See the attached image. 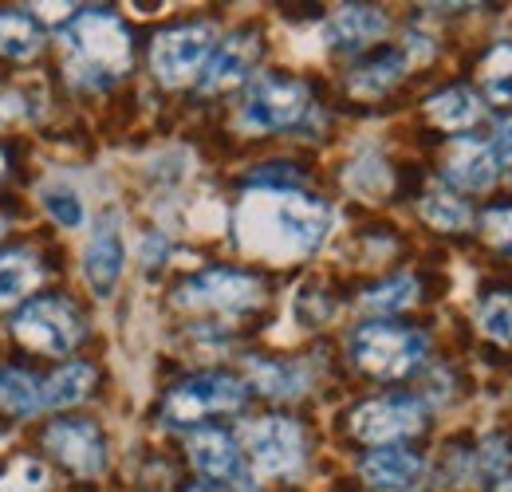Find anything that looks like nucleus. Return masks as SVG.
<instances>
[{
  "label": "nucleus",
  "instance_id": "obj_34",
  "mask_svg": "<svg viewBox=\"0 0 512 492\" xmlns=\"http://www.w3.org/2000/svg\"><path fill=\"white\" fill-rule=\"evenodd\" d=\"M162 252H166V241L162 237H146V264H162Z\"/></svg>",
  "mask_w": 512,
  "mask_h": 492
},
{
  "label": "nucleus",
  "instance_id": "obj_22",
  "mask_svg": "<svg viewBox=\"0 0 512 492\" xmlns=\"http://www.w3.org/2000/svg\"><path fill=\"white\" fill-rule=\"evenodd\" d=\"M430 119L446 130H469L481 119V103L469 87H449L442 95L430 99Z\"/></svg>",
  "mask_w": 512,
  "mask_h": 492
},
{
  "label": "nucleus",
  "instance_id": "obj_4",
  "mask_svg": "<svg viewBox=\"0 0 512 492\" xmlns=\"http://www.w3.org/2000/svg\"><path fill=\"white\" fill-rule=\"evenodd\" d=\"M12 335L24 347L40 351V355H71L79 335H83V327H79V315H75L71 304L48 296V300H32V304H24L16 311Z\"/></svg>",
  "mask_w": 512,
  "mask_h": 492
},
{
  "label": "nucleus",
  "instance_id": "obj_20",
  "mask_svg": "<svg viewBox=\"0 0 512 492\" xmlns=\"http://www.w3.org/2000/svg\"><path fill=\"white\" fill-rule=\"evenodd\" d=\"M44 48V28L28 12H0V56L32 60Z\"/></svg>",
  "mask_w": 512,
  "mask_h": 492
},
{
  "label": "nucleus",
  "instance_id": "obj_1",
  "mask_svg": "<svg viewBox=\"0 0 512 492\" xmlns=\"http://www.w3.org/2000/svg\"><path fill=\"white\" fill-rule=\"evenodd\" d=\"M331 229V209L296 189H253L237 209V241L264 260H300Z\"/></svg>",
  "mask_w": 512,
  "mask_h": 492
},
{
  "label": "nucleus",
  "instance_id": "obj_37",
  "mask_svg": "<svg viewBox=\"0 0 512 492\" xmlns=\"http://www.w3.org/2000/svg\"><path fill=\"white\" fill-rule=\"evenodd\" d=\"M0 233H4V221H0Z\"/></svg>",
  "mask_w": 512,
  "mask_h": 492
},
{
  "label": "nucleus",
  "instance_id": "obj_33",
  "mask_svg": "<svg viewBox=\"0 0 512 492\" xmlns=\"http://www.w3.org/2000/svg\"><path fill=\"white\" fill-rule=\"evenodd\" d=\"M24 115V107H20V99H12V95H4L0 99V123H12V119H20Z\"/></svg>",
  "mask_w": 512,
  "mask_h": 492
},
{
  "label": "nucleus",
  "instance_id": "obj_36",
  "mask_svg": "<svg viewBox=\"0 0 512 492\" xmlns=\"http://www.w3.org/2000/svg\"><path fill=\"white\" fill-rule=\"evenodd\" d=\"M0 174H4V150H0Z\"/></svg>",
  "mask_w": 512,
  "mask_h": 492
},
{
  "label": "nucleus",
  "instance_id": "obj_32",
  "mask_svg": "<svg viewBox=\"0 0 512 492\" xmlns=\"http://www.w3.org/2000/svg\"><path fill=\"white\" fill-rule=\"evenodd\" d=\"M493 158H497V166H509V170H512V115H509V119H501V126H497V138H493Z\"/></svg>",
  "mask_w": 512,
  "mask_h": 492
},
{
  "label": "nucleus",
  "instance_id": "obj_14",
  "mask_svg": "<svg viewBox=\"0 0 512 492\" xmlns=\"http://www.w3.org/2000/svg\"><path fill=\"white\" fill-rule=\"evenodd\" d=\"M497 158H493V146L481 142V138H457L449 146V162H446V178L461 189H489L497 182Z\"/></svg>",
  "mask_w": 512,
  "mask_h": 492
},
{
  "label": "nucleus",
  "instance_id": "obj_19",
  "mask_svg": "<svg viewBox=\"0 0 512 492\" xmlns=\"http://www.w3.org/2000/svg\"><path fill=\"white\" fill-rule=\"evenodd\" d=\"M36 410H44V382H36L28 370L0 367V414L32 418Z\"/></svg>",
  "mask_w": 512,
  "mask_h": 492
},
{
  "label": "nucleus",
  "instance_id": "obj_13",
  "mask_svg": "<svg viewBox=\"0 0 512 492\" xmlns=\"http://www.w3.org/2000/svg\"><path fill=\"white\" fill-rule=\"evenodd\" d=\"M256 56H260V40H256L253 32L229 36V40L209 56V63H205L201 87H205V91H229V87H237L241 79H249Z\"/></svg>",
  "mask_w": 512,
  "mask_h": 492
},
{
  "label": "nucleus",
  "instance_id": "obj_11",
  "mask_svg": "<svg viewBox=\"0 0 512 492\" xmlns=\"http://www.w3.org/2000/svg\"><path fill=\"white\" fill-rule=\"evenodd\" d=\"M123 233H119V217H103L91 237H87V248H83V276L91 284V292L99 300H107L115 288H119V276H123Z\"/></svg>",
  "mask_w": 512,
  "mask_h": 492
},
{
  "label": "nucleus",
  "instance_id": "obj_15",
  "mask_svg": "<svg viewBox=\"0 0 512 492\" xmlns=\"http://www.w3.org/2000/svg\"><path fill=\"white\" fill-rule=\"evenodd\" d=\"M363 477L375 489H410L422 477V457L410 449H375L363 457Z\"/></svg>",
  "mask_w": 512,
  "mask_h": 492
},
{
  "label": "nucleus",
  "instance_id": "obj_26",
  "mask_svg": "<svg viewBox=\"0 0 512 492\" xmlns=\"http://www.w3.org/2000/svg\"><path fill=\"white\" fill-rule=\"evenodd\" d=\"M414 300H418V284H414V276H394V280H386V284L371 288V292L363 296V308L379 311V315H390V311L410 308Z\"/></svg>",
  "mask_w": 512,
  "mask_h": 492
},
{
  "label": "nucleus",
  "instance_id": "obj_25",
  "mask_svg": "<svg viewBox=\"0 0 512 492\" xmlns=\"http://www.w3.org/2000/svg\"><path fill=\"white\" fill-rule=\"evenodd\" d=\"M253 378H256V386H260L264 394H272V398H296V394H304V386H308L304 370L288 367V363H253Z\"/></svg>",
  "mask_w": 512,
  "mask_h": 492
},
{
  "label": "nucleus",
  "instance_id": "obj_18",
  "mask_svg": "<svg viewBox=\"0 0 512 492\" xmlns=\"http://www.w3.org/2000/svg\"><path fill=\"white\" fill-rule=\"evenodd\" d=\"M44 280V268L28 252H4L0 256V308H12L28 300Z\"/></svg>",
  "mask_w": 512,
  "mask_h": 492
},
{
  "label": "nucleus",
  "instance_id": "obj_29",
  "mask_svg": "<svg viewBox=\"0 0 512 492\" xmlns=\"http://www.w3.org/2000/svg\"><path fill=\"white\" fill-rule=\"evenodd\" d=\"M477 323H481V331H485L489 339H497V343L512 347V292L489 296L485 308H481V315H477Z\"/></svg>",
  "mask_w": 512,
  "mask_h": 492
},
{
  "label": "nucleus",
  "instance_id": "obj_12",
  "mask_svg": "<svg viewBox=\"0 0 512 492\" xmlns=\"http://www.w3.org/2000/svg\"><path fill=\"white\" fill-rule=\"evenodd\" d=\"M44 445L64 461L71 473L79 477H95L107 465V445L103 433L91 422H56L44 433Z\"/></svg>",
  "mask_w": 512,
  "mask_h": 492
},
{
  "label": "nucleus",
  "instance_id": "obj_35",
  "mask_svg": "<svg viewBox=\"0 0 512 492\" xmlns=\"http://www.w3.org/2000/svg\"><path fill=\"white\" fill-rule=\"evenodd\" d=\"M190 492H213L209 485H197V489H190Z\"/></svg>",
  "mask_w": 512,
  "mask_h": 492
},
{
  "label": "nucleus",
  "instance_id": "obj_8",
  "mask_svg": "<svg viewBox=\"0 0 512 492\" xmlns=\"http://www.w3.org/2000/svg\"><path fill=\"white\" fill-rule=\"evenodd\" d=\"M308 111V87L296 79H280V75H264L256 79L245 107H241V123L249 130H284L296 126Z\"/></svg>",
  "mask_w": 512,
  "mask_h": 492
},
{
  "label": "nucleus",
  "instance_id": "obj_2",
  "mask_svg": "<svg viewBox=\"0 0 512 492\" xmlns=\"http://www.w3.org/2000/svg\"><path fill=\"white\" fill-rule=\"evenodd\" d=\"M67 56L71 71L83 83H111L130 67V36L119 24V16L103 12V8H87L79 12L64 28Z\"/></svg>",
  "mask_w": 512,
  "mask_h": 492
},
{
  "label": "nucleus",
  "instance_id": "obj_7",
  "mask_svg": "<svg viewBox=\"0 0 512 492\" xmlns=\"http://www.w3.org/2000/svg\"><path fill=\"white\" fill-rule=\"evenodd\" d=\"M245 449L260 477H288L304 461V430L292 418H260L245 430Z\"/></svg>",
  "mask_w": 512,
  "mask_h": 492
},
{
  "label": "nucleus",
  "instance_id": "obj_17",
  "mask_svg": "<svg viewBox=\"0 0 512 492\" xmlns=\"http://www.w3.org/2000/svg\"><path fill=\"white\" fill-rule=\"evenodd\" d=\"M386 32V16L371 4H343L331 16V36L339 48H363Z\"/></svg>",
  "mask_w": 512,
  "mask_h": 492
},
{
  "label": "nucleus",
  "instance_id": "obj_30",
  "mask_svg": "<svg viewBox=\"0 0 512 492\" xmlns=\"http://www.w3.org/2000/svg\"><path fill=\"white\" fill-rule=\"evenodd\" d=\"M44 489H48V469L40 461H16L0 477V492H44Z\"/></svg>",
  "mask_w": 512,
  "mask_h": 492
},
{
  "label": "nucleus",
  "instance_id": "obj_27",
  "mask_svg": "<svg viewBox=\"0 0 512 492\" xmlns=\"http://www.w3.org/2000/svg\"><path fill=\"white\" fill-rule=\"evenodd\" d=\"M44 209L60 229H83V201L71 185H44Z\"/></svg>",
  "mask_w": 512,
  "mask_h": 492
},
{
  "label": "nucleus",
  "instance_id": "obj_6",
  "mask_svg": "<svg viewBox=\"0 0 512 492\" xmlns=\"http://www.w3.org/2000/svg\"><path fill=\"white\" fill-rule=\"evenodd\" d=\"M245 382L233 374H197L186 378L182 386L170 390L166 398V418L174 426H190L205 414H221V410H241L245 406Z\"/></svg>",
  "mask_w": 512,
  "mask_h": 492
},
{
  "label": "nucleus",
  "instance_id": "obj_21",
  "mask_svg": "<svg viewBox=\"0 0 512 492\" xmlns=\"http://www.w3.org/2000/svg\"><path fill=\"white\" fill-rule=\"evenodd\" d=\"M95 386V370L87 363H71V367L56 370L48 382H44V406L52 410H64V406H79Z\"/></svg>",
  "mask_w": 512,
  "mask_h": 492
},
{
  "label": "nucleus",
  "instance_id": "obj_23",
  "mask_svg": "<svg viewBox=\"0 0 512 492\" xmlns=\"http://www.w3.org/2000/svg\"><path fill=\"white\" fill-rule=\"evenodd\" d=\"M402 71H406V56L402 52H383L351 75V91L355 95H383L390 83L402 79Z\"/></svg>",
  "mask_w": 512,
  "mask_h": 492
},
{
  "label": "nucleus",
  "instance_id": "obj_31",
  "mask_svg": "<svg viewBox=\"0 0 512 492\" xmlns=\"http://www.w3.org/2000/svg\"><path fill=\"white\" fill-rule=\"evenodd\" d=\"M481 225H485V237H489L493 245L512 252V205H505V209H489Z\"/></svg>",
  "mask_w": 512,
  "mask_h": 492
},
{
  "label": "nucleus",
  "instance_id": "obj_24",
  "mask_svg": "<svg viewBox=\"0 0 512 492\" xmlns=\"http://www.w3.org/2000/svg\"><path fill=\"white\" fill-rule=\"evenodd\" d=\"M422 217L434 225V229H442V233H457V229H465L469 225V205L461 201V197H453L446 189H434V193H426L422 197Z\"/></svg>",
  "mask_w": 512,
  "mask_h": 492
},
{
  "label": "nucleus",
  "instance_id": "obj_3",
  "mask_svg": "<svg viewBox=\"0 0 512 492\" xmlns=\"http://www.w3.org/2000/svg\"><path fill=\"white\" fill-rule=\"evenodd\" d=\"M351 355L375 378H406L426 359V335L398 323H363L351 339Z\"/></svg>",
  "mask_w": 512,
  "mask_h": 492
},
{
  "label": "nucleus",
  "instance_id": "obj_16",
  "mask_svg": "<svg viewBox=\"0 0 512 492\" xmlns=\"http://www.w3.org/2000/svg\"><path fill=\"white\" fill-rule=\"evenodd\" d=\"M190 461L197 465V473H205V477H213V481H225V477L237 473L241 453H237V445H233L229 433L201 430V433H193V441H190Z\"/></svg>",
  "mask_w": 512,
  "mask_h": 492
},
{
  "label": "nucleus",
  "instance_id": "obj_10",
  "mask_svg": "<svg viewBox=\"0 0 512 492\" xmlns=\"http://www.w3.org/2000/svg\"><path fill=\"white\" fill-rule=\"evenodd\" d=\"M426 410L414 398H375L351 414V430L367 445H390L422 430Z\"/></svg>",
  "mask_w": 512,
  "mask_h": 492
},
{
  "label": "nucleus",
  "instance_id": "obj_9",
  "mask_svg": "<svg viewBox=\"0 0 512 492\" xmlns=\"http://www.w3.org/2000/svg\"><path fill=\"white\" fill-rule=\"evenodd\" d=\"M178 304L209 311H245L260 304V284L245 272L213 268V272H205V276H197V280L178 288Z\"/></svg>",
  "mask_w": 512,
  "mask_h": 492
},
{
  "label": "nucleus",
  "instance_id": "obj_28",
  "mask_svg": "<svg viewBox=\"0 0 512 492\" xmlns=\"http://www.w3.org/2000/svg\"><path fill=\"white\" fill-rule=\"evenodd\" d=\"M481 79H485V91L501 103L512 99V44H501L489 52V60L481 63Z\"/></svg>",
  "mask_w": 512,
  "mask_h": 492
},
{
  "label": "nucleus",
  "instance_id": "obj_5",
  "mask_svg": "<svg viewBox=\"0 0 512 492\" xmlns=\"http://www.w3.org/2000/svg\"><path fill=\"white\" fill-rule=\"evenodd\" d=\"M213 56V28L209 24H182L154 40L150 67L166 87H186L201 75V67Z\"/></svg>",
  "mask_w": 512,
  "mask_h": 492
}]
</instances>
